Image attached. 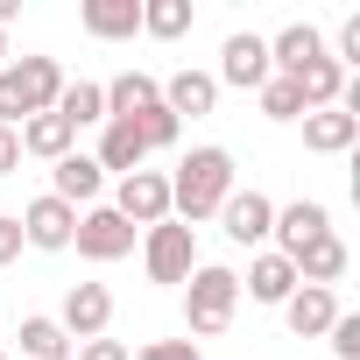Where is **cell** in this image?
<instances>
[{
  "mask_svg": "<svg viewBox=\"0 0 360 360\" xmlns=\"http://www.w3.org/2000/svg\"><path fill=\"white\" fill-rule=\"evenodd\" d=\"M78 22L99 43H127V36H141V0H85Z\"/></svg>",
  "mask_w": 360,
  "mask_h": 360,
  "instance_id": "5bb4252c",
  "label": "cell"
},
{
  "mask_svg": "<svg viewBox=\"0 0 360 360\" xmlns=\"http://www.w3.org/2000/svg\"><path fill=\"white\" fill-rule=\"evenodd\" d=\"M113 212H120L127 226H162V219H169V176H162V169H134V176H120Z\"/></svg>",
  "mask_w": 360,
  "mask_h": 360,
  "instance_id": "5b68a950",
  "label": "cell"
},
{
  "mask_svg": "<svg viewBox=\"0 0 360 360\" xmlns=\"http://www.w3.org/2000/svg\"><path fill=\"white\" fill-rule=\"evenodd\" d=\"M233 198V155L226 148H191L169 176V212L198 226V219H219V205Z\"/></svg>",
  "mask_w": 360,
  "mask_h": 360,
  "instance_id": "6da1fadb",
  "label": "cell"
},
{
  "mask_svg": "<svg viewBox=\"0 0 360 360\" xmlns=\"http://www.w3.org/2000/svg\"><path fill=\"white\" fill-rule=\"evenodd\" d=\"M332 318H339V297H332V290H311V283H297V297L283 304V325H290L297 339H325Z\"/></svg>",
  "mask_w": 360,
  "mask_h": 360,
  "instance_id": "4fadbf2b",
  "label": "cell"
},
{
  "mask_svg": "<svg viewBox=\"0 0 360 360\" xmlns=\"http://www.w3.org/2000/svg\"><path fill=\"white\" fill-rule=\"evenodd\" d=\"M233 311H240V276L233 269H191L184 276V332H191V346L219 339L233 325Z\"/></svg>",
  "mask_w": 360,
  "mask_h": 360,
  "instance_id": "7a4b0ae2",
  "label": "cell"
},
{
  "mask_svg": "<svg viewBox=\"0 0 360 360\" xmlns=\"http://www.w3.org/2000/svg\"><path fill=\"white\" fill-rule=\"evenodd\" d=\"M269 233H276V255H283V262H297L311 240H325V233H332V212H325L318 198H297V205H283V212H276V226H269Z\"/></svg>",
  "mask_w": 360,
  "mask_h": 360,
  "instance_id": "30bf717a",
  "label": "cell"
},
{
  "mask_svg": "<svg viewBox=\"0 0 360 360\" xmlns=\"http://www.w3.org/2000/svg\"><path fill=\"white\" fill-rule=\"evenodd\" d=\"M360 141V120L346 113V106H318V113H304V148L311 155H346Z\"/></svg>",
  "mask_w": 360,
  "mask_h": 360,
  "instance_id": "7c38bea8",
  "label": "cell"
},
{
  "mask_svg": "<svg viewBox=\"0 0 360 360\" xmlns=\"http://www.w3.org/2000/svg\"><path fill=\"white\" fill-rule=\"evenodd\" d=\"M240 290H248L255 304H290V297H297V269H290V262L269 248V255H255V262H248Z\"/></svg>",
  "mask_w": 360,
  "mask_h": 360,
  "instance_id": "2e32d148",
  "label": "cell"
},
{
  "mask_svg": "<svg viewBox=\"0 0 360 360\" xmlns=\"http://www.w3.org/2000/svg\"><path fill=\"white\" fill-rule=\"evenodd\" d=\"M8 78H15V99H22V113H29V120H36V113H50V106H57V92L71 85L57 57H8Z\"/></svg>",
  "mask_w": 360,
  "mask_h": 360,
  "instance_id": "8992f818",
  "label": "cell"
},
{
  "mask_svg": "<svg viewBox=\"0 0 360 360\" xmlns=\"http://www.w3.org/2000/svg\"><path fill=\"white\" fill-rule=\"evenodd\" d=\"M219 226H226V240H233V248H262V240H269V226H276V205L248 184V191H233V198L219 205Z\"/></svg>",
  "mask_w": 360,
  "mask_h": 360,
  "instance_id": "8fae6325",
  "label": "cell"
},
{
  "mask_svg": "<svg viewBox=\"0 0 360 360\" xmlns=\"http://www.w3.org/2000/svg\"><path fill=\"white\" fill-rule=\"evenodd\" d=\"M15 134H22V155H43V162H64V155H71V141H78L57 113H36V120H22Z\"/></svg>",
  "mask_w": 360,
  "mask_h": 360,
  "instance_id": "603a6c76",
  "label": "cell"
},
{
  "mask_svg": "<svg viewBox=\"0 0 360 360\" xmlns=\"http://www.w3.org/2000/svg\"><path fill=\"white\" fill-rule=\"evenodd\" d=\"M106 92V120H127V113H141V106H155L162 99V85L148 78V71H120L113 85H99Z\"/></svg>",
  "mask_w": 360,
  "mask_h": 360,
  "instance_id": "7402d4cb",
  "label": "cell"
},
{
  "mask_svg": "<svg viewBox=\"0 0 360 360\" xmlns=\"http://www.w3.org/2000/svg\"><path fill=\"white\" fill-rule=\"evenodd\" d=\"M297 99H304V113H318V106H339V92H346V71L332 64V57H318V64H304L297 78Z\"/></svg>",
  "mask_w": 360,
  "mask_h": 360,
  "instance_id": "44dd1931",
  "label": "cell"
},
{
  "mask_svg": "<svg viewBox=\"0 0 360 360\" xmlns=\"http://www.w3.org/2000/svg\"><path fill=\"white\" fill-rule=\"evenodd\" d=\"M262 113H269V120H304L297 85H290V78H269V85H262Z\"/></svg>",
  "mask_w": 360,
  "mask_h": 360,
  "instance_id": "83f0119b",
  "label": "cell"
},
{
  "mask_svg": "<svg viewBox=\"0 0 360 360\" xmlns=\"http://www.w3.org/2000/svg\"><path fill=\"white\" fill-rule=\"evenodd\" d=\"M8 169H22V134L0 127V176H8Z\"/></svg>",
  "mask_w": 360,
  "mask_h": 360,
  "instance_id": "836d02e7",
  "label": "cell"
},
{
  "mask_svg": "<svg viewBox=\"0 0 360 360\" xmlns=\"http://www.w3.org/2000/svg\"><path fill=\"white\" fill-rule=\"evenodd\" d=\"M71 248H78L85 262H120V255H134V226H127L113 205H85V212H78Z\"/></svg>",
  "mask_w": 360,
  "mask_h": 360,
  "instance_id": "277c9868",
  "label": "cell"
},
{
  "mask_svg": "<svg viewBox=\"0 0 360 360\" xmlns=\"http://www.w3.org/2000/svg\"><path fill=\"white\" fill-rule=\"evenodd\" d=\"M127 127H134V134L148 141V155H155V148H169V141H176V127H184V120H176V113H169V106L155 99V106H141V113H127Z\"/></svg>",
  "mask_w": 360,
  "mask_h": 360,
  "instance_id": "4316f807",
  "label": "cell"
},
{
  "mask_svg": "<svg viewBox=\"0 0 360 360\" xmlns=\"http://www.w3.org/2000/svg\"><path fill=\"white\" fill-rule=\"evenodd\" d=\"M318 57H332V50H325V36H318L311 22H290V29L269 43V64H276V78H297V71H304V64H318Z\"/></svg>",
  "mask_w": 360,
  "mask_h": 360,
  "instance_id": "9a60e30c",
  "label": "cell"
},
{
  "mask_svg": "<svg viewBox=\"0 0 360 360\" xmlns=\"http://www.w3.org/2000/svg\"><path fill=\"white\" fill-rule=\"evenodd\" d=\"M99 169H120V176H134L141 162H148V141L127 127V120H106V134H99V155H92Z\"/></svg>",
  "mask_w": 360,
  "mask_h": 360,
  "instance_id": "ffe728a7",
  "label": "cell"
},
{
  "mask_svg": "<svg viewBox=\"0 0 360 360\" xmlns=\"http://www.w3.org/2000/svg\"><path fill=\"white\" fill-rule=\"evenodd\" d=\"M99 184H106V169H99L92 155H64V162H57V184H50V198H64L71 212H85V205L99 198Z\"/></svg>",
  "mask_w": 360,
  "mask_h": 360,
  "instance_id": "e0dca14e",
  "label": "cell"
},
{
  "mask_svg": "<svg viewBox=\"0 0 360 360\" xmlns=\"http://www.w3.org/2000/svg\"><path fill=\"white\" fill-rule=\"evenodd\" d=\"M162 106H169L176 120H184V113H191V120H198V113H212V106H219V85H212V71H176V78L162 85Z\"/></svg>",
  "mask_w": 360,
  "mask_h": 360,
  "instance_id": "d6986e66",
  "label": "cell"
},
{
  "mask_svg": "<svg viewBox=\"0 0 360 360\" xmlns=\"http://www.w3.org/2000/svg\"><path fill=\"white\" fill-rule=\"evenodd\" d=\"M0 71H8V29H0Z\"/></svg>",
  "mask_w": 360,
  "mask_h": 360,
  "instance_id": "e575fe53",
  "label": "cell"
},
{
  "mask_svg": "<svg viewBox=\"0 0 360 360\" xmlns=\"http://www.w3.org/2000/svg\"><path fill=\"white\" fill-rule=\"evenodd\" d=\"M15 219H22V240H29V248H43V255L71 248V233H78V212H71L64 198H50V191H43V198H29Z\"/></svg>",
  "mask_w": 360,
  "mask_h": 360,
  "instance_id": "ba28073f",
  "label": "cell"
},
{
  "mask_svg": "<svg viewBox=\"0 0 360 360\" xmlns=\"http://www.w3.org/2000/svg\"><path fill=\"white\" fill-rule=\"evenodd\" d=\"M22 248H29V240H22V219H15V212H0V269H8Z\"/></svg>",
  "mask_w": 360,
  "mask_h": 360,
  "instance_id": "1f68e13d",
  "label": "cell"
},
{
  "mask_svg": "<svg viewBox=\"0 0 360 360\" xmlns=\"http://www.w3.org/2000/svg\"><path fill=\"white\" fill-rule=\"evenodd\" d=\"M127 360H205V353H198L191 339H148V346H141V353H127Z\"/></svg>",
  "mask_w": 360,
  "mask_h": 360,
  "instance_id": "f546056e",
  "label": "cell"
},
{
  "mask_svg": "<svg viewBox=\"0 0 360 360\" xmlns=\"http://www.w3.org/2000/svg\"><path fill=\"white\" fill-rule=\"evenodd\" d=\"M71 360H127V346H120V339H85Z\"/></svg>",
  "mask_w": 360,
  "mask_h": 360,
  "instance_id": "d6a6232c",
  "label": "cell"
},
{
  "mask_svg": "<svg viewBox=\"0 0 360 360\" xmlns=\"http://www.w3.org/2000/svg\"><path fill=\"white\" fill-rule=\"evenodd\" d=\"M191 0H141V36L155 43H176V36H191Z\"/></svg>",
  "mask_w": 360,
  "mask_h": 360,
  "instance_id": "d4e9b609",
  "label": "cell"
},
{
  "mask_svg": "<svg viewBox=\"0 0 360 360\" xmlns=\"http://www.w3.org/2000/svg\"><path fill=\"white\" fill-rule=\"evenodd\" d=\"M269 78H276V64H269V43H262V36H226V50H219V78H212V85L262 92Z\"/></svg>",
  "mask_w": 360,
  "mask_h": 360,
  "instance_id": "52a82bcc",
  "label": "cell"
},
{
  "mask_svg": "<svg viewBox=\"0 0 360 360\" xmlns=\"http://www.w3.org/2000/svg\"><path fill=\"white\" fill-rule=\"evenodd\" d=\"M71 332L57 318H22V360H71Z\"/></svg>",
  "mask_w": 360,
  "mask_h": 360,
  "instance_id": "484cf974",
  "label": "cell"
},
{
  "mask_svg": "<svg viewBox=\"0 0 360 360\" xmlns=\"http://www.w3.org/2000/svg\"><path fill=\"white\" fill-rule=\"evenodd\" d=\"M50 113H57V120H64V127L78 134V127L106 120V92H99L92 78H78V85H64V92H57V106H50Z\"/></svg>",
  "mask_w": 360,
  "mask_h": 360,
  "instance_id": "cb8c5ba5",
  "label": "cell"
},
{
  "mask_svg": "<svg viewBox=\"0 0 360 360\" xmlns=\"http://www.w3.org/2000/svg\"><path fill=\"white\" fill-rule=\"evenodd\" d=\"M0 360H8V353H0Z\"/></svg>",
  "mask_w": 360,
  "mask_h": 360,
  "instance_id": "d590c367",
  "label": "cell"
},
{
  "mask_svg": "<svg viewBox=\"0 0 360 360\" xmlns=\"http://www.w3.org/2000/svg\"><path fill=\"white\" fill-rule=\"evenodd\" d=\"M290 269H297V283H311V290H332V283L346 276V240H339V233H325V240H311V248H304Z\"/></svg>",
  "mask_w": 360,
  "mask_h": 360,
  "instance_id": "ac0fdd59",
  "label": "cell"
},
{
  "mask_svg": "<svg viewBox=\"0 0 360 360\" xmlns=\"http://www.w3.org/2000/svg\"><path fill=\"white\" fill-rule=\"evenodd\" d=\"M332 64H339V71H346V64H360V15H346V22H339V57H332Z\"/></svg>",
  "mask_w": 360,
  "mask_h": 360,
  "instance_id": "4dcf8cb0",
  "label": "cell"
},
{
  "mask_svg": "<svg viewBox=\"0 0 360 360\" xmlns=\"http://www.w3.org/2000/svg\"><path fill=\"white\" fill-rule=\"evenodd\" d=\"M141 262H148V283H184V276L198 269V233H191L184 219H162V226H148Z\"/></svg>",
  "mask_w": 360,
  "mask_h": 360,
  "instance_id": "3957f363",
  "label": "cell"
},
{
  "mask_svg": "<svg viewBox=\"0 0 360 360\" xmlns=\"http://www.w3.org/2000/svg\"><path fill=\"white\" fill-rule=\"evenodd\" d=\"M325 339H332V360H360V311H339Z\"/></svg>",
  "mask_w": 360,
  "mask_h": 360,
  "instance_id": "f1b7e54d",
  "label": "cell"
},
{
  "mask_svg": "<svg viewBox=\"0 0 360 360\" xmlns=\"http://www.w3.org/2000/svg\"><path fill=\"white\" fill-rule=\"evenodd\" d=\"M57 325L71 332V346L106 339V325H113V290H106V283H71V297H64V318H57Z\"/></svg>",
  "mask_w": 360,
  "mask_h": 360,
  "instance_id": "9c48e42d",
  "label": "cell"
}]
</instances>
